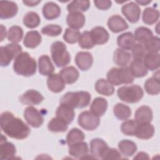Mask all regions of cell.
Masks as SVG:
<instances>
[{"label":"cell","instance_id":"obj_1","mask_svg":"<svg viewBox=\"0 0 160 160\" xmlns=\"http://www.w3.org/2000/svg\"><path fill=\"white\" fill-rule=\"evenodd\" d=\"M1 128L10 138L16 139H26L30 134L28 126L21 119L9 111L3 112L0 117Z\"/></svg>","mask_w":160,"mask_h":160},{"label":"cell","instance_id":"obj_2","mask_svg":"<svg viewBox=\"0 0 160 160\" xmlns=\"http://www.w3.org/2000/svg\"><path fill=\"white\" fill-rule=\"evenodd\" d=\"M13 69L19 75L31 76L36 73V62L28 52H21L14 59Z\"/></svg>","mask_w":160,"mask_h":160},{"label":"cell","instance_id":"obj_3","mask_svg":"<svg viewBox=\"0 0 160 160\" xmlns=\"http://www.w3.org/2000/svg\"><path fill=\"white\" fill-rule=\"evenodd\" d=\"M91 94L87 91L68 92L60 99V104L72 108H82L88 106L91 101Z\"/></svg>","mask_w":160,"mask_h":160},{"label":"cell","instance_id":"obj_4","mask_svg":"<svg viewBox=\"0 0 160 160\" xmlns=\"http://www.w3.org/2000/svg\"><path fill=\"white\" fill-rule=\"evenodd\" d=\"M134 77L128 67L112 68L107 73L108 81L112 84L119 86L122 84H131Z\"/></svg>","mask_w":160,"mask_h":160},{"label":"cell","instance_id":"obj_5","mask_svg":"<svg viewBox=\"0 0 160 160\" xmlns=\"http://www.w3.org/2000/svg\"><path fill=\"white\" fill-rule=\"evenodd\" d=\"M118 98L122 101L128 103L139 102L144 96V91L141 86L137 84L124 86L118 89Z\"/></svg>","mask_w":160,"mask_h":160},{"label":"cell","instance_id":"obj_6","mask_svg":"<svg viewBox=\"0 0 160 160\" xmlns=\"http://www.w3.org/2000/svg\"><path fill=\"white\" fill-rule=\"evenodd\" d=\"M52 59L58 68L68 65L71 61V56L66 46L62 41H55L51 46Z\"/></svg>","mask_w":160,"mask_h":160},{"label":"cell","instance_id":"obj_7","mask_svg":"<svg viewBox=\"0 0 160 160\" xmlns=\"http://www.w3.org/2000/svg\"><path fill=\"white\" fill-rule=\"evenodd\" d=\"M22 47L18 44L11 43L8 44L6 46L1 47L0 55V64L2 67H5L9 65L13 59L21 52Z\"/></svg>","mask_w":160,"mask_h":160},{"label":"cell","instance_id":"obj_8","mask_svg":"<svg viewBox=\"0 0 160 160\" xmlns=\"http://www.w3.org/2000/svg\"><path fill=\"white\" fill-rule=\"evenodd\" d=\"M99 118L91 111H85L79 114L78 122L79 125L85 130L93 131L98 127L100 123Z\"/></svg>","mask_w":160,"mask_h":160},{"label":"cell","instance_id":"obj_9","mask_svg":"<svg viewBox=\"0 0 160 160\" xmlns=\"http://www.w3.org/2000/svg\"><path fill=\"white\" fill-rule=\"evenodd\" d=\"M24 118L27 122L33 128L40 127L44 122L42 114L35 108L29 106L24 109Z\"/></svg>","mask_w":160,"mask_h":160},{"label":"cell","instance_id":"obj_10","mask_svg":"<svg viewBox=\"0 0 160 160\" xmlns=\"http://www.w3.org/2000/svg\"><path fill=\"white\" fill-rule=\"evenodd\" d=\"M121 11L126 19L131 23L137 22L141 16V9L138 4L130 2L122 6Z\"/></svg>","mask_w":160,"mask_h":160},{"label":"cell","instance_id":"obj_11","mask_svg":"<svg viewBox=\"0 0 160 160\" xmlns=\"http://www.w3.org/2000/svg\"><path fill=\"white\" fill-rule=\"evenodd\" d=\"M18 11V7L16 2L9 1H0V18L6 19L15 16Z\"/></svg>","mask_w":160,"mask_h":160},{"label":"cell","instance_id":"obj_12","mask_svg":"<svg viewBox=\"0 0 160 160\" xmlns=\"http://www.w3.org/2000/svg\"><path fill=\"white\" fill-rule=\"evenodd\" d=\"M108 148V144L100 138L92 139L90 142L91 154L95 159H101Z\"/></svg>","mask_w":160,"mask_h":160},{"label":"cell","instance_id":"obj_13","mask_svg":"<svg viewBox=\"0 0 160 160\" xmlns=\"http://www.w3.org/2000/svg\"><path fill=\"white\" fill-rule=\"evenodd\" d=\"M43 99V96L39 91L34 89L28 90L19 98V101L22 104L29 106L39 104Z\"/></svg>","mask_w":160,"mask_h":160},{"label":"cell","instance_id":"obj_14","mask_svg":"<svg viewBox=\"0 0 160 160\" xmlns=\"http://www.w3.org/2000/svg\"><path fill=\"white\" fill-rule=\"evenodd\" d=\"M16 153L14 145L10 142H8L6 137L1 134L0 144V158L1 159H10L14 158Z\"/></svg>","mask_w":160,"mask_h":160},{"label":"cell","instance_id":"obj_15","mask_svg":"<svg viewBox=\"0 0 160 160\" xmlns=\"http://www.w3.org/2000/svg\"><path fill=\"white\" fill-rule=\"evenodd\" d=\"M107 24L109 29L114 33L122 32L129 28L126 21L121 16L118 14L111 16L108 19Z\"/></svg>","mask_w":160,"mask_h":160},{"label":"cell","instance_id":"obj_16","mask_svg":"<svg viewBox=\"0 0 160 160\" xmlns=\"http://www.w3.org/2000/svg\"><path fill=\"white\" fill-rule=\"evenodd\" d=\"M75 62L81 70L87 71L92 65L93 57L89 52L80 51L76 55Z\"/></svg>","mask_w":160,"mask_h":160},{"label":"cell","instance_id":"obj_17","mask_svg":"<svg viewBox=\"0 0 160 160\" xmlns=\"http://www.w3.org/2000/svg\"><path fill=\"white\" fill-rule=\"evenodd\" d=\"M94 44L102 45L106 43L109 38V34L105 28L102 26H96L90 31Z\"/></svg>","mask_w":160,"mask_h":160},{"label":"cell","instance_id":"obj_18","mask_svg":"<svg viewBox=\"0 0 160 160\" xmlns=\"http://www.w3.org/2000/svg\"><path fill=\"white\" fill-rule=\"evenodd\" d=\"M49 89L55 93L61 92L65 88V82L60 74L55 73L49 75L47 79Z\"/></svg>","mask_w":160,"mask_h":160},{"label":"cell","instance_id":"obj_19","mask_svg":"<svg viewBox=\"0 0 160 160\" xmlns=\"http://www.w3.org/2000/svg\"><path fill=\"white\" fill-rule=\"evenodd\" d=\"M69 154L78 159H84L88 155V146L84 141L73 144L69 146Z\"/></svg>","mask_w":160,"mask_h":160},{"label":"cell","instance_id":"obj_20","mask_svg":"<svg viewBox=\"0 0 160 160\" xmlns=\"http://www.w3.org/2000/svg\"><path fill=\"white\" fill-rule=\"evenodd\" d=\"M86 21L84 15L80 12H69L66 18V22L69 28L78 29L83 27Z\"/></svg>","mask_w":160,"mask_h":160},{"label":"cell","instance_id":"obj_21","mask_svg":"<svg viewBox=\"0 0 160 160\" xmlns=\"http://www.w3.org/2000/svg\"><path fill=\"white\" fill-rule=\"evenodd\" d=\"M153 114L152 109L148 106L139 107L135 112V120L138 124L150 123L152 119Z\"/></svg>","mask_w":160,"mask_h":160},{"label":"cell","instance_id":"obj_22","mask_svg":"<svg viewBox=\"0 0 160 160\" xmlns=\"http://www.w3.org/2000/svg\"><path fill=\"white\" fill-rule=\"evenodd\" d=\"M42 14L46 19L52 20L60 16L61 8L54 2H48L42 7Z\"/></svg>","mask_w":160,"mask_h":160},{"label":"cell","instance_id":"obj_23","mask_svg":"<svg viewBox=\"0 0 160 160\" xmlns=\"http://www.w3.org/2000/svg\"><path fill=\"white\" fill-rule=\"evenodd\" d=\"M154 128L150 123L138 124L134 136L141 139H149L154 134Z\"/></svg>","mask_w":160,"mask_h":160},{"label":"cell","instance_id":"obj_24","mask_svg":"<svg viewBox=\"0 0 160 160\" xmlns=\"http://www.w3.org/2000/svg\"><path fill=\"white\" fill-rule=\"evenodd\" d=\"M39 72L43 76H49L54 71V68L48 55H42L38 59Z\"/></svg>","mask_w":160,"mask_h":160},{"label":"cell","instance_id":"obj_25","mask_svg":"<svg viewBox=\"0 0 160 160\" xmlns=\"http://www.w3.org/2000/svg\"><path fill=\"white\" fill-rule=\"evenodd\" d=\"M118 45L124 50H130L136 44L134 34L131 32H126L120 34L117 38Z\"/></svg>","mask_w":160,"mask_h":160},{"label":"cell","instance_id":"obj_26","mask_svg":"<svg viewBox=\"0 0 160 160\" xmlns=\"http://www.w3.org/2000/svg\"><path fill=\"white\" fill-rule=\"evenodd\" d=\"M148 70L155 71L159 68L160 55L159 52H147L142 59Z\"/></svg>","mask_w":160,"mask_h":160},{"label":"cell","instance_id":"obj_27","mask_svg":"<svg viewBox=\"0 0 160 160\" xmlns=\"http://www.w3.org/2000/svg\"><path fill=\"white\" fill-rule=\"evenodd\" d=\"M59 74L64 81L65 84H72L79 78V72L76 68L73 66H68L62 69Z\"/></svg>","mask_w":160,"mask_h":160},{"label":"cell","instance_id":"obj_28","mask_svg":"<svg viewBox=\"0 0 160 160\" xmlns=\"http://www.w3.org/2000/svg\"><path fill=\"white\" fill-rule=\"evenodd\" d=\"M108 108V102L106 99L101 97L96 98L92 102L90 107L91 112L96 116H102Z\"/></svg>","mask_w":160,"mask_h":160},{"label":"cell","instance_id":"obj_29","mask_svg":"<svg viewBox=\"0 0 160 160\" xmlns=\"http://www.w3.org/2000/svg\"><path fill=\"white\" fill-rule=\"evenodd\" d=\"M42 41V37L40 33L37 31H28L24 38L23 44L28 48H35L38 46Z\"/></svg>","mask_w":160,"mask_h":160},{"label":"cell","instance_id":"obj_30","mask_svg":"<svg viewBox=\"0 0 160 160\" xmlns=\"http://www.w3.org/2000/svg\"><path fill=\"white\" fill-rule=\"evenodd\" d=\"M56 116L60 118L68 124L71 123L75 116V112L74 109L64 104H60L59 106L56 110Z\"/></svg>","mask_w":160,"mask_h":160},{"label":"cell","instance_id":"obj_31","mask_svg":"<svg viewBox=\"0 0 160 160\" xmlns=\"http://www.w3.org/2000/svg\"><path fill=\"white\" fill-rule=\"evenodd\" d=\"M95 89L100 94L109 96L114 92L113 86L105 79H99L95 83Z\"/></svg>","mask_w":160,"mask_h":160},{"label":"cell","instance_id":"obj_32","mask_svg":"<svg viewBox=\"0 0 160 160\" xmlns=\"http://www.w3.org/2000/svg\"><path fill=\"white\" fill-rule=\"evenodd\" d=\"M113 59L118 66L126 67L130 62L131 54L121 48H118L114 52Z\"/></svg>","mask_w":160,"mask_h":160},{"label":"cell","instance_id":"obj_33","mask_svg":"<svg viewBox=\"0 0 160 160\" xmlns=\"http://www.w3.org/2000/svg\"><path fill=\"white\" fill-rule=\"evenodd\" d=\"M129 68L132 76L135 78H142L148 74V69L145 67L142 60L134 59Z\"/></svg>","mask_w":160,"mask_h":160},{"label":"cell","instance_id":"obj_34","mask_svg":"<svg viewBox=\"0 0 160 160\" xmlns=\"http://www.w3.org/2000/svg\"><path fill=\"white\" fill-rule=\"evenodd\" d=\"M146 92L150 95H157L160 92V83L159 74L153 76L152 78L148 79L144 82Z\"/></svg>","mask_w":160,"mask_h":160},{"label":"cell","instance_id":"obj_35","mask_svg":"<svg viewBox=\"0 0 160 160\" xmlns=\"http://www.w3.org/2000/svg\"><path fill=\"white\" fill-rule=\"evenodd\" d=\"M48 129L53 132H64L68 129V124L56 116L50 120L48 124Z\"/></svg>","mask_w":160,"mask_h":160},{"label":"cell","instance_id":"obj_36","mask_svg":"<svg viewBox=\"0 0 160 160\" xmlns=\"http://www.w3.org/2000/svg\"><path fill=\"white\" fill-rule=\"evenodd\" d=\"M118 148L120 152L127 157L132 156L137 151L136 143L129 139L121 140L118 144Z\"/></svg>","mask_w":160,"mask_h":160},{"label":"cell","instance_id":"obj_37","mask_svg":"<svg viewBox=\"0 0 160 160\" xmlns=\"http://www.w3.org/2000/svg\"><path fill=\"white\" fill-rule=\"evenodd\" d=\"M159 18L158 10L152 8H147L142 12V21L148 25H152L156 22Z\"/></svg>","mask_w":160,"mask_h":160},{"label":"cell","instance_id":"obj_38","mask_svg":"<svg viewBox=\"0 0 160 160\" xmlns=\"http://www.w3.org/2000/svg\"><path fill=\"white\" fill-rule=\"evenodd\" d=\"M114 116L119 120H126L131 115V108L122 103H117L113 108Z\"/></svg>","mask_w":160,"mask_h":160},{"label":"cell","instance_id":"obj_39","mask_svg":"<svg viewBox=\"0 0 160 160\" xmlns=\"http://www.w3.org/2000/svg\"><path fill=\"white\" fill-rule=\"evenodd\" d=\"M134 36L136 41L144 44L149 39L153 36V34L149 28L141 26L135 30Z\"/></svg>","mask_w":160,"mask_h":160},{"label":"cell","instance_id":"obj_40","mask_svg":"<svg viewBox=\"0 0 160 160\" xmlns=\"http://www.w3.org/2000/svg\"><path fill=\"white\" fill-rule=\"evenodd\" d=\"M90 6L89 1L78 0L73 1L69 2L67 6V9L69 12H84L86 11Z\"/></svg>","mask_w":160,"mask_h":160},{"label":"cell","instance_id":"obj_41","mask_svg":"<svg viewBox=\"0 0 160 160\" xmlns=\"http://www.w3.org/2000/svg\"><path fill=\"white\" fill-rule=\"evenodd\" d=\"M84 138L85 136L84 132L79 129L75 128L71 129L67 134L66 141L69 146L76 142L83 141Z\"/></svg>","mask_w":160,"mask_h":160},{"label":"cell","instance_id":"obj_42","mask_svg":"<svg viewBox=\"0 0 160 160\" xmlns=\"http://www.w3.org/2000/svg\"><path fill=\"white\" fill-rule=\"evenodd\" d=\"M40 22L39 14L34 11L27 12L23 18V23L28 28H35L39 25Z\"/></svg>","mask_w":160,"mask_h":160},{"label":"cell","instance_id":"obj_43","mask_svg":"<svg viewBox=\"0 0 160 160\" xmlns=\"http://www.w3.org/2000/svg\"><path fill=\"white\" fill-rule=\"evenodd\" d=\"M23 37V30L19 26H12L9 28L7 33V38L8 41L12 43L17 44L20 42Z\"/></svg>","mask_w":160,"mask_h":160},{"label":"cell","instance_id":"obj_44","mask_svg":"<svg viewBox=\"0 0 160 160\" xmlns=\"http://www.w3.org/2000/svg\"><path fill=\"white\" fill-rule=\"evenodd\" d=\"M79 46L82 49H91L94 46V43L92 39L91 35L89 31H83L79 37L78 41Z\"/></svg>","mask_w":160,"mask_h":160},{"label":"cell","instance_id":"obj_45","mask_svg":"<svg viewBox=\"0 0 160 160\" xmlns=\"http://www.w3.org/2000/svg\"><path fill=\"white\" fill-rule=\"evenodd\" d=\"M138 123L136 120L128 119L123 122L121 126V131L127 136H134Z\"/></svg>","mask_w":160,"mask_h":160},{"label":"cell","instance_id":"obj_46","mask_svg":"<svg viewBox=\"0 0 160 160\" xmlns=\"http://www.w3.org/2000/svg\"><path fill=\"white\" fill-rule=\"evenodd\" d=\"M80 36L81 32L78 29L68 28L65 30L63 35V39L69 44H74L78 42Z\"/></svg>","mask_w":160,"mask_h":160},{"label":"cell","instance_id":"obj_47","mask_svg":"<svg viewBox=\"0 0 160 160\" xmlns=\"http://www.w3.org/2000/svg\"><path fill=\"white\" fill-rule=\"evenodd\" d=\"M144 45L148 52H159L160 50V39L158 36H152Z\"/></svg>","mask_w":160,"mask_h":160},{"label":"cell","instance_id":"obj_48","mask_svg":"<svg viewBox=\"0 0 160 160\" xmlns=\"http://www.w3.org/2000/svg\"><path fill=\"white\" fill-rule=\"evenodd\" d=\"M62 28L57 24H48L41 29V32L48 36H58L62 32Z\"/></svg>","mask_w":160,"mask_h":160},{"label":"cell","instance_id":"obj_49","mask_svg":"<svg viewBox=\"0 0 160 160\" xmlns=\"http://www.w3.org/2000/svg\"><path fill=\"white\" fill-rule=\"evenodd\" d=\"M132 56L134 59L142 60L145 55L147 54V51L145 46L142 43H136L131 49Z\"/></svg>","mask_w":160,"mask_h":160},{"label":"cell","instance_id":"obj_50","mask_svg":"<svg viewBox=\"0 0 160 160\" xmlns=\"http://www.w3.org/2000/svg\"><path fill=\"white\" fill-rule=\"evenodd\" d=\"M102 159H121V153L115 148H109L106 150L101 158Z\"/></svg>","mask_w":160,"mask_h":160},{"label":"cell","instance_id":"obj_51","mask_svg":"<svg viewBox=\"0 0 160 160\" xmlns=\"http://www.w3.org/2000/svg\"><path fill=\"white\" fill-rule=\"evenodd\" d=\"M94 4L100 10H107L111 8L112 2L109 0H96L94 1Z\"/></svg>","mask_w":160,"mask_h":160},{"label":"cell","instance_id":"obj_52","mask_svg":"<svg viewBox=\"0 0 160 160\" xmlns=\"http://www.w3.org/2000/svg\"><path fill=\"white\" fill-rule=\"evenodd\" d=\"M134 159H149V157L148 154L144 152H138L133 158Z\"/></svg>","mask_w":160,"mask_h":160},{"label":"cell","instance_id":"obj_53","mask_svg":"<svg viewBox=\"0 0 160 160\" xmlns=\"http://www.w3.org/2000/svg\"><path fill=\"white\" fill-rule=\"evenodd\" d=\"M23 3L28 6H37L39 2H41V0L40 1H34V0H31V1H22Z\"/></svg>","mask_w":160,"mask_h":160},{"label":"cell","instance_id":"obj_54","mask_svg":"<svg viewBox=\"0 0 160 160\" xmlns=\"http://www.w3.org/2000/svg\"><path fill=\"white\" fill-rule=\"evenodd\" d=\"M6 28L1 24V41H2L3 39L6 38Z\"/></svg>","mask_w":160,"mask_h":160},{"label":"cell","instance_id":"obj_55","mask_svg":"<svg viewBox=\"0 0 160 160\" xmlns=\"http://www.w3.org/2000/svg\"><path fill=\"white\" fill-rule=\"evenodd\" d=\"M138 4H141V5H142V6H146V5H148V4H149L151 2V1H146V0H140V1H139V0H138V1H136Z\"/></svg>","mask_w":160,"mask_h":160}]
</instances>
